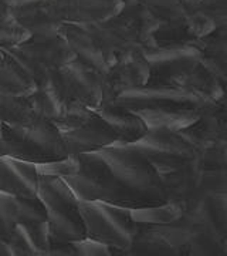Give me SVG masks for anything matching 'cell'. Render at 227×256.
I'll use <instances>...</instances> for the list:
<instances>
[{"instance_id":"1","label":"cell","mask_w":227,"mask_h":256,"mask_svg":"<svg viewBox=\"0 0 227 256\" xmlns=\"http://www.w3.org/2000/svg\"><path fill=\"white\" fill-rule=\"evenodd\" d=\"M77 156L80 160V171L63 180L80 201L104 202L128 210L154 206L169 201L164 191H142L121 182L94 152Z\"/></svg>"},{"instance_id":"11","label":"cell","mask_w":227,"mask_h":256,"mask_svg":"<svg viewBox=\"0 0 227 256\" xmlns=\"http://www.w3.org/2000/svg\"><path fill=\"white\" fill-rule=\"evenodd\" d=\"M94 112L115 131V134L118 136L117 142H122V144L134 142L148 131L145 122L135 112L124 107L104 104L100 106L97 110H94Z\"/></svg>"},{"instance_id":"4","label":"cell","mask_w":227,"mask_h":256,"mask_svg":"<svg viewBox=\"0 0 227 256\" xmlns=\"http://www.w3.org/2000/svg\"><path fill=\"white\" fill-rule=\"evenodd\" d=\"M144 156L159 175L171 174L198 156L195 148L182 137L181 132L166 130H148L134 142H115Z\"/></svg>"},{"instance_id":"6","label":"cell","mask_w":227,"mask_h":256,"mask_svg":"<svg viewBox=\"0 0 227 256\" xmlns=\"http://www.w3.org/2000/svg\"><path fill=\"white\" fill-rule=\"evenodd\" d=\"M107 104L118 106L124 108H139V107H155V106H189L199 110L215 107L216 104L203 96L202 92L191 88L179 87H135L121 92Z\"/></svg>"},{"instance_id":"7","label":"cell","mask_w":227,"mask_h":256,"mask_svg":"<svg viewBox=\"0 0 227 256\" xmlns=\"http://www.w3.org/2000/svg\"><path fill=\"white\" fill-rule=\"evenodd\" d=\"M60 73L67 82L73 98L81 100L92 110H97L102 106L105 76L77 58L60 68Z\"/></svg>"},{"instance_id":"13","label":"cell","mask_w":227,"mask_h":256,"mask_svg":"<svg viewBox=\"0 0 227 256\" xmlns=\"http://www.w3.org/2000/svg\"><path fill=\"white\" fill-rule=\"evenodd\" d=\"M182 205L179 202L168 201L161 205L132 208L129 210V216L136 225H169L178 222L182 218Z\"/></svg>"},{"instance_id":"10","label":"cell","mask_w":227,"mask_h":256,"mask_svg":"<svg viewBox=\"0 0 227 256\" xmlns=\"http://www.w3.org/2000/svg\"><path fill=\"white\" fill-rule=\"evenodd\" d=\"M38 181L34 164L0 158V190L24 198H34Z\"/></svg>"},{"instance_id":"12","label":"cell","mask_w":227,"mask_h":256,"mask_svg":"<svg viewBox=\"0 0 227 256\" xmlns=\"http://www.w3.org/2000/svg\"><path fill=\"white\" fill-rule=\"evenodd\" d=\"M67 43L74 50L75 56H81L82 63L92 67L95 72L102 76H107L111 72V64L105 57L104 52L95 43V40L88 34V32L81 28H73L67 30Z\"/></svg>"},{"instance_id":"9","label":"cell","mask_w":227,"mask_h":256,"mask_svg":"<svg viewBox=\"0 0 227 256\" xmlns=\"http://www.w3.org/2000/svg\"><path fill=\"white\" fill-rule=\"evenodd\" d=\"M145 122L148 130H166L179 132L192 127L200 118V111L189 106H155L128 108Z\"/></svg>"},{"instance_id":"2","label":"cell","mask_w":227,"mask_h":256,"mask_svg":"<svg viewBox=\"0 0 227 256\" xmlns=\"http://www.w3.org/2000/svg\"><path fill=\"white\" fill-rule=\"evenodd\" d=\"M37 194L45 208L50 238L65 244L87 238L78 208L80 200L61 176L43 175Z\"/></svg>"},{"instance_id":"15","label":"cell","mask_w":227,"mask_h":256,"mask_svg":"<svg viewBox=\"0 0 227 256\" xmlns=\"http://www.w3.org/2000/svg\"><path fill=\"white\" fill-rule=\"evenodd\" d=\"M71 245L75 249V254H80V255H109L108 245L91 238L75 240Z\"/></svg>"},{"instance_id":"5","label":"cell","mask_w":227,"mask_h":256,"mask_svg":"<svg viewBox=\"0 0 227 256\" xmlns=\"http://www.w3.org/2000/svg\"><path fill=\"white\" fill-rule=\"evenodd\" d=\"M121 182L142 191H164L162 178L144 156L121 144L94 152Z\"/></svg>"},{"instance_id":"8","label":"cell","mask_w":227,"mask_h":256,"mask_svg":"<svg viewBox=\"0 0 227 256\" xmlns=\"http://www.w3.org/2000/svg\"><path fill=\"white\" fill-rule=\"evenodd\" d=\"M61 136L68 154L74 156L100 151L118 141L115 131L97 114L82 127L61 132Z\"/></svg>"},{"instance_id":"3","label":"cell","mask_w":227,"mask_h":256,"mask_svg":"<svg viewBox=\"0 0 227 256\" xmlns=\"http://www.w3.org/2000/svg\"><path fill=\"white\" fill-rule=\"evenodd\" d=\"M87 238L102 242L109 248L128 250L136 238V224L129 216L128 208L104 202L80 201L78 204Z\"/></svg>"},{"instance_id":"14","label":"cell","mask_w":227,"mask_h":256,"mask_svg":"<svg viewBox=\"0 0 227 256\" xmlns=\"http://www.w3.org/2000/svg\"><path fill=\"white\" fill-rule=\"evenodd\" d=\"M36 165L37 174L51 175V176H71L80 171V160L78 156H68L61 160H55L50 162H40Z\"/></svg>"}]
</instances>
